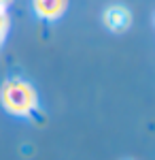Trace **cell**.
Returning a JSON list of instances; mask_svg holds the SVG:
<instances>
[{
    "label": "cell",
    "instance_id": "3",
    "mask_svg": "<svg viewBox=\"0 0 155 160\" xmlns=\"http://www.w3.org/2000/svg\"><path fill=\"white\" fill-rule=\"evenodd\" d=\"M34 11L38 17L43 19H58L60 15H64L68 0H32Z\"/></svg>",
    "mask_w": 155,
    "mask_h": 160
},
{
    "label": "cell",
    "instance_id": "1",
    "mask_svg": "<svg viewBox=\"0 0 155 160\" xmlns=\"http://www.w3.org/2000/svg\"><path fill=\"white\" fill-rule=\"evenodd\" d=\"M0 100L2 107L13 115H30L38 105V96L32 83L24 79H9L0 88Z\"/></svg>",
    "mask_w": 155,
    "mask_h": 160
},
{
    "label": "cell",
    "instance_id": "4",
    "mask_svg": "<svg viewBox=\"0 0 155 160\" xmlns=\"http://www.w3.org/2000/svg\"><path fill=\"white\" fill-rule=\"evenodd\" d=\"M7 30H9V15H7V11L0 9V41L4 38Z\"/></svg>",
    "mask_w": 155,
    "mask_h": 160
},
{
    "label": "cell",
    "instance_id": "2",
    "mask_svg": "<svg viewBox=\"0 0 155 160\" xmlns=\"http://www.w3.org/2000/svg\"><path fill=\"white\" fill-rule=\"evenodd\" d=\"M104 24L113 32H125L132 26V13L121 4H113L104 11Z\"/></svg>",
    "mask_w": 155,
    "mask_h": 160
},
{
    "label": "cell",
    "instance_id": "5",
    "mask_svg": "<svg viewBox=\"0 0 155 160\" xmlns=\"http://www.w3.org/2000/svg\"><path fill=\"white\" fill-rule=\"evenodd\" d=\"M11 2H13V0H0V9H2V11H7V7H9Z\"/></svg>",
    "mask_w": 155,
    "mask_h": 160
}]
</instances>
